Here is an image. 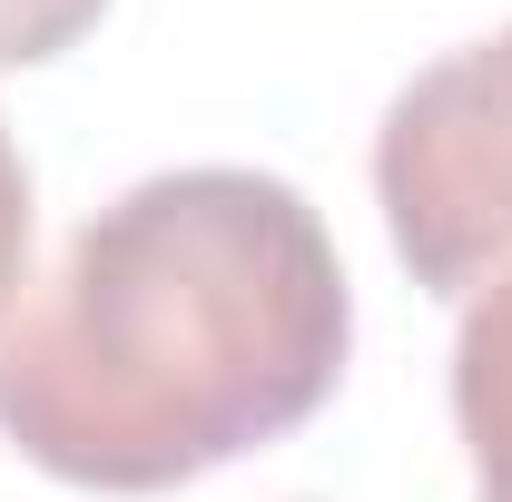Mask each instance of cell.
<instances>
[{
	"mask_svg": "<svg viewBox=\"0 0 512 502\" xmlns=\"http://www.w3.org/2000/svg\"><path fill=\"white\" fill-rule=\"evenodd\" d=\"M375 207L434 296H473L512 266V20L394 89L375 128Z\"/></svg>",
	"mask_w": 512,
	"mask_h": 502,
	"instance_id": "7a4b0ae2",
	"label": "cell"
},
{
	"mask_svg": "<svg viewBox=\"0 0 512 502\" xmlns=\"http://www.w3.org/2000/svg\"><path fill=\"white\" fill-rule=\"evenodd\" d=\"M20 276H30V168H20V148L0 128V306H10Z\"/></svg>",
	"mask_w": 512,
	"mask_h": 502,
	"instance_id": "5b68a950",
	"label": "cell"
},
{
	"mask_svg": "<svg viewBox=\"0 0 512 502\" xmlns=\"http://www.w3.org/2000/svg\"><path fill=\"white\" fill-rule=\"evenodd\" d=\"M355 345L345 256L266 168H168L0 306V434L79 493H178L296 434Z\"/></svg>",
	"mask_w": 512,
	"mask_h": 502,
	"instance_id": "6da1fadb",
	"label": "cell"
},
{
	"mask_svg": "<svg viewBox=\"0 0 512 502\" xmlns=\"http://www.w3.org/2000/svg\"><path fill=\"white\" fill-rule=\"evenodd\" d=\"M453 424L473 453V502H512V266L473 286L453 325Z\"/></svg>",
	"mask_w": 512,
	"mask_h": 502,
	"instance_id": "3957f363",
	"label": "cell"
},
{
	"mask_svg": "<svg viewBox=\"0 0 512 502\" xmlns=\"http://www.w3.org/2000/svg\"><path fill=\"white\" fill-rule=\"evenodd\" d=\"M99 10H109V0H0V69L60 60L69 40L99 30Z\"/></svg>",
	"mask_w": 512,
	"mask_h": 502,
	"instance_id": "277c9868",
	"label": "cell"
}]
</instances>
